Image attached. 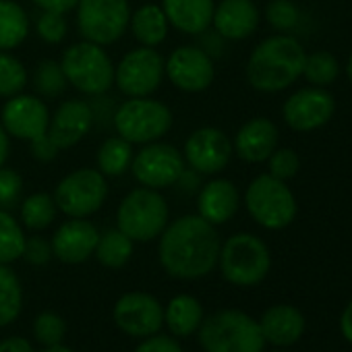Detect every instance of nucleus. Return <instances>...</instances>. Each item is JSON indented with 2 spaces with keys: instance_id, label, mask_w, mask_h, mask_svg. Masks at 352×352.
I'll use <instances>...</instances> for the list:
<instances>
[{
  "instance_id": "nucleus-1",
  "label": "nucleus",
  "mask_w": 352,
  "mask_h": 352,
  "mask_svg": "<svg viewBox=\"0 0 352 352\" xmlns=\"http://www.w3.org/2000/svg\"><path fill=\"white\" fill-rule=\"evenodd\" d=\"M222 241L214 224L197 216L170 222L160 234L157 259L164 272L176 280H199L214 272Z\"/></svg>"
},
{
  "instance_id": "nucleus-2",
  "label": "nucleus",
  "mask_w": 352,
  "mask_h": 352,
  "mask_svg": "<svg viewBox=\"0 0 352 352\" xmlns=\"http://www.w3.org/2000/svg\"><path fill=\"white\" fill-rule=\"evenodd\" d=\"M305 58V48L294 38H267L249 56L247 81L253 89L263 94L282 91L302 75Z\"/></svg>"
},
{
  "instance_id": "nucleus-3",
  "label": "nucleus",
  "mask_w": 352,
  "mask_h": 352,
  "mask_svg": "<svg viewBox=\"0 0 352 352\" xmlns=\"http://www.w3.org/2000/svg\"><path fill=\"white\" fill-rule=\"evenodd\" d=\"M197 331L206 352H263L265 348L259 321L239 309H224L210 315Z\"/></svg>"
},
{
  "instance_id": "nucleus-4",
  "label": "nucleus",
  "mask_w": 352,
  "mask_h": 352,
  "mask_svg": "<svg viewBox=\"0 0 352 352\" xmlns=\"http://www.w3.org/2000/svg\"><path fill=\"white\" fill-rule=\"evenodd\" d=\"M170 210L166 199L147 187L133 189L124 195L116 212V226L133 243H147L157 239L168 226Z\"/></svg>"
},
{
  "instance_id": "nucleus-5",
  "label": "nucleus",
  "mask_w": 352,
  "mask_h": 352,
  "mask_svg": "<svg viewBox=\"0 0 352 352\" xmlns=\"http://www.w3.org/2000/svg\"><path fill=\"white\" fill-rule=\"evenodd\" d=\"M60 67L67 81L85 96H102L114 85V63L104 52V46L79 42L63 52Z\"/></svg>"
},
{
  "instance_id": "nucleus-6",
  "label": "nucleus",
  "mask_w": 352,
  "mask_h": 352,
  "mask_svg": "<svg viewBox=\"0 0 352 352\" xmlns=\"http://www.w3.org/2000/svg\"><path fill=\"white\" fill-rule=\"evenodd\" d=\"M222 276L234 286H255L263 282L272 267V255L267 245L249 232L230 236L220 249Z\"/></svg>"
},
{
  "instance_id": "nucleus-7",
  "label": "nucleus",
  "mask_w": 352,
  "mask_h": 352,
  "mask_svg": "<svg viewBox=\"0 0 352 352\" xmlns=\"http://www.w3.org/2000/svg\"><path fill=\"white\" fill-rule=\"evenodd\" d=\"M245 206L251 218L267 230H282L296 218V199L292 191L272 174H259L247 187Z\"/></svg>"
},
{
  "instance_id": "nucleus-8",
  "label": "nucleus",
  "mask_w": 352,
  "mask_h": 352,
  "mask_svg": "<svg viewBox=\"0 0 352 352\" xmlns=\"http://www.w3.org/2000/svg\"><path fill=\"white\" fill-rule=\"evenodd\" d=\"M114 126L129 143L145 145L160 141L172 129L170 108L153 98H129L114 112Z\"/></svg>"
},
{
  "instance_id": "nucleus-9",
  "label": "nucleus",
  "mask_w": 352,
  "mask_h": 352,
  "mask_svg": "<svg viewBox=\"0 0 352 352\" xmlns=\"http://www.w3.org/2000/svg\"><path fill=\"white\" fill-rule=\"evenodd\" d=\"M75 11L81 38L100 46L118 42L133 13L129 0H79Z\"/></svg>"
},
{
  "instance_id": "nucleus-10",
  "label": "nucleus",
  "mask_w": 352,
  "mask_h": 352,
  "mask_svg": "<svg viewBox=\"0 0 352 352\" xmlns=\"http://www.w3.org/2000/svg\"><path fill=\"white\" fill-rule=\"evenodd\" d=\"M108 197L106 176L98 168H79L56 185V208L69 218H87L96 214Z\"/></svg>"
},
{
  "instance_id": "nucleus-11",
  "label": "nucleus",
  "mask_w": 352,
  "mask_h": 352,
  "mask_svg": "<svg viewBox=\"0 0 352 352\" xmlns=\"http://www.w3.org/2000/svg\"><path fill=\"white\" fill-rule=\"evenodd\" d=\"M185 155L170 143L151 141L145 143L137 155H133L131 172L141 187L147 189H166L174 187L185 172Z\"/></svg>"
},
{
  "instance_id": "nucleus-12",
  "label": "nucleus",
  "mask_w": 352,
  "mask_h": 352,
  "mask_svg": "<svg viewBox=\"0 0 352 352\" xmlns=\"http://www.w3.org/2000/svg\"><path fill=\"white\" fill-rule=\"evenodd\" d=\"M166 60L155 48H135L114 69V85L129 98H147L162 85Z\"/></svg>"
},
{
  "instance_id": "nucleus-13",
  "label": "nucleus",
  "mask_w": 352,
  "mask_h": 352,
  "mask_svg": "<svg viewBox=\"0 0 352 352\" xmlns=\"http://www.w3.org/2000/svg\"><path fill=\"white\" fill-rule=\"evenodd\" d=\"M112 317L120 331L143 340L162 329L164 307L147 292H126L116 300Z\"/></svg>"
},
{
  "instance_id": "nucleus-14",
  "label": "nucleus",
  "mask_w": 352,
  "mask_h": 352,
  "mask_svg": "<svg viewBox=\"0 0 352 352\" xmlns=\"http://www.w3.org/2000/svg\"><path fill=\"white\" fill-rule=\"evenodd\" d=\"M166 75L170 83L187 94L206 91L216 77L214 58L199 46L176 48L166 60Z\"/></svg>"
},
{
  "instance_id": "nucleus-15",
  "label": "nucleus",
  "mask_w": 352,
  "mask_h": 352,
  "mask_svg": "<svg viewBox=\"0 0 352 352\" xmlns=\"http://www.w3.org/2000/svg\"><path fill=\"white\" fill-rule=\"evenodd\" d=\"M234 153L230 137L216 126H201L189 135L185 141V162L197 174H218L222 172Z\"/></svg>"
},
{
  "instance_id": "nucleus-16",
  "label": "nucleus",
  "mask_w": 352,
  "mask_h": 352,
  "mask_svg": "<svg viewBox=\"0 0 352 352\" xmlns=\"http://www.w3.org/2000/svg\"><path fill=\"white\" fill-rule=\"evenodd\" d=\"M0 124L5 126L9 137L34 141L48 133L50 112L40 98L17 94L9 98V102H5L0 110Z\"/></svg>"
},
{
  "instance_id": "nucleus-17",
  "label": "nucleus",
  "mask_w": 352,
  "mask_h": 352,
  "mask_svg": "<svg viewBox=\"0 0 352 352\" xmlns=\"http://www.w3.org/2000/svg\"><path fill=\"white\" fill-rule=\"evenodd\" d=\"M336 110L333 96L323 87H305L294 91L282 108L284 120L294 131H315L323 126Z\"/></svg>"
},
{
  "instance_id": "nucleus-18",
  "label": "nucleus",
  "mask_w": 352,
  "mask_h": 352,
  "mask_svg": "<svg viewBox=\"0 0 352 352\" xmlns=\"http://www.w3.org/2000/svg\"><path fill=\"white\" fill-rule=\"evenodd\" d=\"M100 232L85 218H71L58 226L52 236V255L69 265H79L87 261L98 245Z\"/></svg>"
},
{
  "instance_id": "nucleus-19",
  "label": "nucleus",
  "mask_w": 352,
  "mask_h": 352,
  "mask_svg": "<svg viewBox=\"0 0 352 352\" xmlns=\"http://www.w3.org/2000/svg\"><path fill=\"white\" fill-rule=\"evenodd\" d=\"M94 110L83 100H69L58 106L48 124V137L63 151L75 147L91 131Z\"/></svg>"
},
{
  "instance_id": "nucleus-20",
  "label": "nucleus",
  "mask_w": 352,
  "mask_h": 352,
  "mask_svg": "<svg viewBox=\"0 0 352 352\" xmlns=\"http://www.w3.org/2000/svg\"><path fill=\"white\" fill-rule=\"evenodd\" d=\"M212 25L224 40H247L259 25V9L253 0H222L216 5Z\"/></svg>"
},
{
  "instance_id": "nucleus-21",
  "label": "nucleus",
  "mask_w": 352,
  "mask_h": 352,
  "mask_svg": "<svg viewBox=\"0 0 352 352\" xmlns=\"http://www.w3.org/2000/svg\"><path fill=\"white\" fill-rule=\"evenodd\" d=\"M232 147L236 155L249 164L265 162L278 147V129L270 118H251L239 129Z\"/></svg>"
},
{
  "instance_id": "nucleus-22",
  "label": "nucleus",
  "mask_w": 352,
  "mask_h": 352,
  "mask_svg": "<svg viewBox=\"0 0 352 352\" xmlns=\"http://www.w3.org/2000/svg\"><path fill=\"white\" fill-rule=\"evenodd\" d=\"M241 206V195L234 183L228 179H214L199 191L197 197V212L204 220L214 226L226 224L234 218Z\"/></svg>"
},
{
  "instance_id": "nucleus-23",
  "label": "nucleus",
  "mask_w": 352,
  "mask_h": 352,
  "mask_svg": "<svg viewBox=\"0 0 352 352\" xmlns=\"http://www.w3.org/2000/svg\"><path fill=\"white\" fill-rule=\"evenodd\" d=\"M172 28L187 36H199L212 28L214 0H162L160 5Z\"/></svg>"
},
{
  "instance_id": "nucleus-24",
  "label": "nucleus",
  "mask_w": 352,
  "mask_h": 352,
  "mask_svg": "<svg viewBox=\"0 0 352 352\" xmlns=\"http://www.w3.org/2000/svg\"><path fill=\"white\" fill-rule=\"evenodd\" d=\"M259 327L265 344L286 348L300 340L305 331V317L292 305H274L261 315Z\"/></svg>"
},
{
  "instance_id": "nucleus-25",
  "label": "nucleus",
  "mask_w": 352,
  "mask_h": 352,
  "mask_svg": "<svg viewBox=\"0 0 352 352\" xmlns=\"http://www.w3.org/2000/svg\"><path fill=\"white\" fill-rule=\"evenodd\" d=\"M204 321V305L191 294L174 296L168 307H164V323L176 338H189L199 329Z\"/></svg>"
},
{
  "instance_id": "nucleus-26",
  "label": "nucleus",
  "mask_w": 352,
  "mask_h": 352,
  "mask_svg": "<svg viewBox=\"0 0 352 352\" xmlns=\"http://www.w3.org/2000/svg\"><path fill=\"white\" fill-rule=\"evenodd\" d=\"M129 28L141 46L155 48L166 40L170 23L160 5H143L135 13H131Z\"/></svg>"
},
{
  "instance_id": "nucleus-27",
  "label": "nucleus",
  "mask_w": 352,
  "mask_h": 352,
  "mask_svg": "<svg viewBox=\"0 0 352 352\" xmlns=\"http://www.w3.org/2000/svg\"><path fill=\"white\" fill-rule=\"evenodd\" d=\"M30 34V17L15 0H0V52L15 50Z\"/></svg>"
},
{
  "instance_id": "nucleus-28",
  "label": "nucleus",
  "mask_w": 352,
  "mask_h": 352,
  "mask_svg": "<svg viewBox=\"0 0 352 352\" xmlns=\"http://www.w3.org/2000/svg\"><path fill=\"white\" fill-rule=\"evenodd\" d=\"M133 155V143H129L120 135L108 137L98 147L96 166L104 176H120L131 168Z\"/></svg>"
},
{
  "instance_id": "nucleus-29",
  "label": "nucleus",
  "mask_w": 352,
  "mask_h": 352,
  "mask_svg": "<svg viewBox=\"0 0 352 352\" xmlns=\"http://www.w3.org/2000/svg\"><path fill=\"white\" fill-rule=\"evenodd\" d=\"M94 255L104 267L120 270L133 257V241L124 232H120L118 228L106 230L104 234H100Z\"/></svg>"
},
{
  "instance_id": "nucleus-30",
  "label": "nucleus",
  "mask_w": 352,
  "mask_h": 352,
  "mask_svg": "<svg viewBox=\"0 0 352 352\" xmlns=\"http://www.w3.org/2000/svg\"><path fill=\"white\" fill-rule=\"evenodd\" d=\"M23 309V288L17 274L0 263V327L13 323Z\"/></svg>"
},
{
  "instance_id": "nucleus-31",
  "label": "nucleus",
  "mask_w": 352,
  "mask_h": 352,
  "mask_svg": "<svg viewBox=\"0 0 352 352\" xmlns=\"http://www.w3.org/2000/svg\"><path fill=\"white\" fill-rule=\"evenodd\" d=\"M56 212H58L56 201L48 193H34V195L25 197L21 204V210H19L21 222L34 232L46 230L56 220Z\"/></svg>"
},
{
  "instance_id": "nucleus-32",
  "label": "nucleus",
  "mask_w": 352,
  "mask_h": 352,
  "mask_svg": "<svg viewBox=\"0 0 352 352\" xmlns=\"http://www.w3.org/2000/svg\"><path fill=\"white\" fill-rule=\"evenodd\" d=\"M25 232L19 222L7 212L0 210V263L11 265L13 261L23 257Z\"/></svg>"
},
{
  "instance_id": "nucleus-33",
  "label": "nucleus",
  "mask_w": 352,
  "mask_h": 352,
  "mask_svg": "<svg viewBox=\"0 0 352 352\" xmlns=\"http://www.w3.org/2000/svg\"><path fill=\"white\" fill-rule=\"evenodd\" d=\"M340 73V65L331 52H313L305 58L302 67V77L313 85V87H325L336 81Z\"/></svg>"
},
{
  "instance_id": "nucleus-34",
  "label": "nucleus",
  "mask_w": 352,
  "mask_h": 352,
  "mask_svg": "<svg viewBox=\"0 0 352 352\" xmlns=\"http://www.w3.org/2000/svg\"><path fill=\"white\" fill-rule=\"evenodd\" d=\"M28 87V69L23 63L9 54L0 52V98H13L17 94H23Z\"/></svg>"
},
{
  "instance_id": "nucleus-35",
  "label": "nucleus",
  "mask_w": 352,
  "mask_h": 352,
  "mask_svg": "<svg viewBox=\"0 0 352 352\" xmlns=\"http://www.w3.org/2000/svg\"><path fill=\"white\" fill-rule=\"evenodd\" d=\"M69 81L65 77V71L60 67V63L56 60H42L34 73V87L38 89V94L46 96V98H56L67 89Z\"/></svg>"
},
{
  "instance_id": "nucleus-36",
  "label": "nucleus",
  "mask_w": 352,
  "mask_h": 352,
  "mask_svg": "<svg viewBox=\"0 0 352 352\" xmlns=\"http://www.w3.org/2000/svg\"><path fill=\"white\" fill-rule=\"evenodd\" d=\"M34 338L44 348L63 344L67 338V321L52 311H44L34 319Z\"/></svg>"
},
{
  "instance_id": "nucleus-37",
  "label": "nucleus",
  "mask_w": 352,
  "mask_h": 352,
  "mask_svg": "<svg viewBox=\"0 0 352 352\" xmlns=\"http://www.w3.org/2000/svg\"><path fill=\"white\" fill-rule=\"evenodd\" d=\"M267 23L278 32H288L298 23V9L292 0H270L265 9Z\"/></svg>"
},
{
  "instance_id": "nucleus-38",
  "label": "nucleus",
  "mask_w": 352,
  "mask_h": 352,
  "mask_svg": "<svg viewBox=\"0 0 352 352\" xmlns=\"http://www.w3.org/2000/svg\"><path fill=\"white\" fill-rule=\"evenodd\" d=\"M38 36L46 42V44H60L67 36L69 23L65 13H54V11H42V15L38 17L36 23Z\"/></svg>"
},
{
  "instance_id": "nucleus-39",
  "label": "nucleus",
  "mask_w": 352,
  "mask_h": 352,
  "mask_svg": "<svg viewBox=\"0 0 352 352\" xmlns=\"http://www.w3.org/2000/svg\"><path fill=\"white\" fill-rule=\"evenodd\" d=\"M267 160H270V172L267 174L276 176V179H280L284 183L288 179H292V176H296V172L300 168V160H298L296 151L290 147L274 149Z\"/></svg>"
},
{
  "instance_id": "nucleus-40",
  "label": "nucleus",
  "mask_w": 352,
  "mask_h": 352,
  "mask_svg": "<svg viewBox=\"0 0 352 352\" xmlns=\"http://www.w3.org/2000/svg\"><path fill=\"white\" fill-rule=\"evenodd\" d=\"M23 193V179L21 174L11 168H0V210L13 208Z\"/></svg>"
},
{
  "instance_id": "nucleus-41",
  "label": "nucleus",
  "mask_w": 352,
  "mask_h": 352,
  "mask_svg": "<svg viewBox=\"0 0 352 352\" xmlns=\"http://www.w3.org/2000/svg\"><path fill=\"white\" fill-rule=\"evenodd\" d=\"M23 259L30 265H46L52 259V245L42 239V236H32L25 239V247H23Z\"/></svg>"
},
{
  "instance_id": "nucleus-42",
  "label": "nucleus",
  "mask_w": 352,
  "mask_h": 352,
  "mask_svg": "<svg viewBox=\"0 0 352 352\" xmlns=\"http://www.w3.org/2000/svg\"><path fill=\"white\" fill-rule=\"evenodd\" d=\"M135 352H183V346L172 336L153 333L149 338H143V342L135 348Z\"/></svg>"
},
{
  "instance_id": "nucleus-43",
  "label": "nucleus",
  "mask_w": 352,
  "mask_h": 352,
  "mask_svg": "<svg viewBox=\"0 0 352 352\" xmlns=\"http://www.w3.org/2000/svg\"><path fill=\"white\" fill-rule=\"evenodd\" d=\"M30 151H32V155L38 160V162H52V160H56V155L60 153V149L54 145V141L48 137V133L46 135H42V137H38V139H34V141H30Z\"/></svg>"
},
{
  "instance_id": "nucleus-44",
  "label": "nucleus",
  "mask_w": 352,
  "mask_h": 352,
  "mask_svg": "<svg viewBox=\"0 0 352 352\" xmlns=\"http://www.w3.org/2000/svg\"><path fill=\"white\" fill-rule=\"evenodd\" d=\"M36 7H40L42 11H54V13H69L77 7L79 0H32Z\"/></svg>"
},
{
  "instance_id": "nucleus-45",
  "label": "nucleus",
  "mask_w": 352,
  "mask_h": 352,
  "mask_svg": "<svg viewBox=\"0 0 352 352\" xmlns=\"http://www.w3.org/2000/svg\"><path fill=\"white\" fill-rule=\"evenodd\" d=\"M0 352H36L32 342L21 336H11L0 342Z\"/></svg>"
},
{
  "instance_id": "nucleus-46",
  "label": "nucleus",
  "mask_w": 352,
  "mask_h": 352,
  "mask_svg": "<svg viewBox=\"0 0 352 352\" xmlns=\"http://www.w3.org/2000/svg\"><path fill=\"white\" fill-rule=\"evenodd\" d=\"M340 329H342V336L352 344V300L348 302V307L344 309L340 317Z\"/></svg>"
},
{
  "instance_id": "nucleus-47",
  "label": "nucleus",
  "mask_w": 352,
  "mask_h": 352,
  "mask_svg": "<svg viewBox=\"0 0 352 352\" xmlns=\"http://www.w3.org/2000/svg\"><path fill=\"white\" fill-rule=\"evenodd\" d=\"M9 151H11V137L5 131V126L0 124V168L5 166V162L9 157Z\"/></svg>"
},
{
  "instance_id": "nucleus-48",
  "label": "nucleus",
  "mask_w": 352,
  "mask_h": 352,
  "mask_svg": "<svg viewBox=\"0 0 352 352\" xmlns=\"http://www.w3.org/2000/svg\"><path fill=\"white\" fill-rule=\"evenodd\" d=\"M44 352H75L73 348H69V346H65V344H56V346H48V348H44Z\"/></svg>"
},
{
  "instance_id": "nucleus-49",
  "label": "nucleus",
  "mask_w": 352,
  "mask_h": 352,
  "mask_svg": "<svg viewBox=\"0 0 352 352\" xmlns=\"http://www.w3.org/2000/svg\"><path fill=\"white\" fill-rule=\"evenodd\" d=\"M346 73H348V79L352 81V54H350V58H348V67H346Z\"/></svg>"
},
{
  "instance_id": "nucleus-50",
  "label": "nucleus",
  "mask_w": 352,
  "mask_h": 352,
  "mask_svg": "<svg viewBox=\"0 0 352 352\" xmlns=\"http://www.w3.org/2000/svg\"><path fill=\"white\" fill-rule=\"evenodd\" d=\"M274 352H284V350H274Z\"/></svg>"
}]
</instances>
